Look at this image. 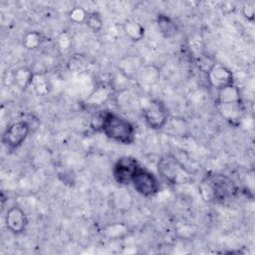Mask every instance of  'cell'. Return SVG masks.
I'll list each match as a JSON object with an SVG mask.
<instances>
[{"label": "cell", "instance_id": "6da1fadb", "mask_svg": "<svg viewBox=\"0 0 255 255\" xmlns=\"http://www.w3.org/2000/svg\"><path fill=\"white\" fill-rule=\"evenodd\" d=\"M198 191L205 202H223L237 192L234 181L224 174H209L201 179Z\"/></svg>", "mask_w": 255, "mask_h": 255}, {"label": "cell", "instance_id": "7a4b0ae2", "mask_svg": "<svg viewBox=\"0 0 255 255\" xmlns=\"http://www.w3.org/2000/svg\"><path fill=\"white\" fill-rule=\"evenodd\" d=\"M115 141L129 144L134 140V128L124 117L110 111H105L101 130Z\"/></svg>", "mask_w": 255, "mask_h": 255}, {"label": "cell", "instance_id": "3957f363", "mask_svg": "<svg viewBox=\"0 0 255 255\" xmlns=\"http://www.w3.org/2000/svg\"><path fill=\"white\" fill-rule=\"evenodd\" d=\"M159 174L170 184L182 185L192 180L191 173L172 154L162 155L157 162Z\"/></svg>", "mask_w": 255, "mask_h": 255}, {"label": "cell", "instance_id": "277c9868", "mask_svg": "<svg viewBox=\"0 0 255 255\" xmlns=\"http://www.w3.org/2000/svg\"><path fill=\"white\" fill-rule=\"evenodd\" d=\"M145 124L152 129H161L168 121V112L165 105L159 100H150L142 108Z\"/></svg>", "mask_w": 255, "mask_h": 255}, {"label": "cell", "instance_id": "5b68a950", "mask_svg": "<svg viewBox=\"0 0 255 255\" xmlns=\"http://www.w3.org/2000/svg\"><path fill=\"white\" fill-rule=\"evenodd\" d=\"M131 183L135 191L144 197L153 196L159 191V181L157 177L152 172L142 167H139L135 172Z\"/></svg>", "mask_w": 255, "mask_h": 255}, {"label": "cell", "instance_id": "8992f818", "mask_svg": "<svg viewBox=\"0 0 255 255\" xmlns=\"http://www.w3.org/2000/svg\"><path fill=\"white\" fill-rule=\"evenodd\" d=\"M139 164L134 157L124 156L117 160L113 167V176L120 185H128L131 183V180L135 172L139 168Z\"/></svg>", "mask_w": 255, "mask_h": 255}, {"label": "cell", "instance_id": "52a82bcc", "mask_svg": "<svg viewBox=\"0 0 255 255\" xmlns=\"http://www.w3.org/2000/svg\"><path fill=\"white\" fill-rule=\"evenodd\" d=\"M30 132V125L25 121H20L10 125L2 135V142L9 148L19 147L27 138Z\"/></svg>", "mask_w": 255, "mask_h": 255}, {"label": "cell", "instance_id": "ba28073f", "mask_svg": "<svg viewBox=\"0 0 255 255\" xmlns=\"http://www.w3.org/2000/svg\"><path fill=\"white\" fill-rule=\"evenodd\" d=\"M207 80L209 85L217 91L234 84L232 72L221 64H215L208 70Z\"/></svg>", "mask_w": 255, "mask_h": 255}, {"label": "cell", "instance_id": "9c48e42d", "mask_svg": "<svg viewBox=\"0 0 255 255\" xmlns=\"http://www.w3.org/2000/svg\"><path fill=\"white\" fill-rule=\"evenodd\" d=\"M5 224L9 231L14 234H21L28 224L27 216L24 210L19 206L10 207L5 216Z\"/></svg>", "mask_w": 255, "mask_h": 255}, {"label": "cell", "instance_id": "30bf717a", "mask_svg": "<svg viewBox=\"0 0 255 255\" xmlns=\"http://www.w3.org/2000/svg\"><path fill=\"white\" fill-rule=\"evenodd\" d=\"M220 115L230 124L236 125L241 120L243 114V105L240 103H227L217 105Z\"/></svg>", "mask_w": 255, "mask_h": 255}, {"label": "cell", "instance_id": "8fae6325", "mask_svg": "<svg viewBox=\"0 0 255 255\" xmlns=\"http://www.w3.org/2000/svg\"><path fill=\"white\" fill-rule=\"evenodd\" d=\"M136 79L142 86L150 88L160 79V70L155 65H142Z\"/></svg>", "mask_w": 255, "mask_h": 255}, {"label": "cell", "instance_id": "7c38bea8", "mask_svg": "<svg viewBox=\"0 0 255 255\" xmlns=\"http://www.w3.org/2000/svg\"><path fill=\"white\" fill-rule=\"evenodd\" d=\"M141 60L136 56H128L119 61L118 68L123 75L127 78H133L137 76L140 68L142 67Z\"/></svg>", "mask_w": 255, "mask_h": 255}, {"label": "cell", "instance_id": "4fadbf2b", "mask_svg": "<svg viewBox=\"0 0 255 255\" xmlns=\"http://www.w3.org/2000/svg\"><path fill=\"white\" fill-rule=\"evenodd\" d=\"M112 95V89L108 85H100L98 86L91 95L87 98L85 104L88 107L97 108L105 104Z\"/></svg>", "mask_w": 255, "mask_h": 255}, {"label": "cell", "instance_id": "5bb4252c", "mask_svg": "<svg viewBox=\"0 0 255 255\" xmlns=\"http://www.w3.org/2000/svg\"><path fill=\"white\" fill-rule=\"evenodd\" d=\"M217 98L216 104H227V103H240L241 101V94L239 89L234 85H229L217 91Z\"/></svg>", "mask_w": 255, "mask_h": 255}, {"label": "cell", "instance_id": "9a60e30c", "mask_svg": "<svg viewBox=\"0 0 255 255\" xmlns=\"http://www.w3.org/2000/svg\"><path fill=\"white\" fill-rule=\"evenodd\" d=\"M34 75L35 74L29 68L21 67L13 73V81L18 88L21 90H26L29 86L32 85Z\"/></svg>", "mask_w": 255, "mask_h": 255}, {"label": "cell", "instance_id": "2e32d148", "mask_svg": "<svg viewBox=\"0 0 255 255\" xmlns=\"http://www.w3.org/2000/svg\"><path fill=\"white\" fill-rule=\"evenodd\" d=\"M123 31L133 42L142 40L145 34L144 27L135 21H126L123 24Z\"/></svg>", "mask_w": 255, "mask_h": 255}, {"label": "cell", "instance_id": "e0dca14e", "mask_svg": "<svg viewBox=\"0 0 255 255\" xmlns=\"http://www.w3.org/2000/svg\"><path fill=\"white\" fill-rule=\"evenodd\" d=\"M128 233V227L125 223L116 222L104 227L103 235L111 240L122 239Z\"/></svg>", "mask_w": 255, "mask_h": 255}, {"label": "cell", "instance_id": "ac0fdd59", "mask_svg": "<svg viewBox=\"0 0 255 255\" xmlns=\"http://www.w3.org/2000/svg\"><path fill=\"white\" fill-rule=\"evenodd\" d=\"M132 197L129 192L125 189L117 190L114 194L113 200L115 203V207L121 211H127L130 208L132 203Z\"/></svg>", "mask_w": 255, "mask_h": 255}, {"label": "cell", "instance_id": "d6986e66", "mask_svg": "<svg viewBox=\"0 0 255 255\" xmlns=\"http://www.w3.org/2000/svg\"><path fill=\"white\" fill-rule=\"evenodd\" d=\"M157 25H158V28H159L161 34L165 38L173 37L176 34V31H177L176 25L169 17H167L165 15L160 14L157 16Z\"/></svg>", "mask_w": 255, "mask_h": 255}, {"label": "cell", "instance_id": "ffe728a7", "mask_svg": "<svg viewBox=\"0 0 255 255\" xmlns=\"http://www.w3.org/2000/svg\"><path fill=\"white\" fill-rule=\"evenodd\" d=\"M43 42V35L37 31L27 32L22 39V45L28 50H36Z\"/></svg>", "mask_w": 255, "mask_h": 255}, {"label": "cell", "instance_id": "44dd1931", "mask_svg": "<svg viewBox=\"0 0 255 255\" xmlns=\"http://www.w3.org/2000/svg\"><path fill=\"white\" fill-rule=\"evenodd\" d=\"M103 18L101 14L98 11H93L89 13V16L86 21V25L95 33H98L102 30L103 28Z\"/></svg>", "mask_w": 255, "mask_h": 255}, {"label": "cell", "instance_id": "7402d4cb", "mask_svg": "<svg viewBox=\"0 0 255 255\" xmlns=\"http://www.w3.org/2000/svg\"><path fill=\"white\" fill-rule=\"evenodd\" d=\"M88 16H89V13L87 12V10L81 6H75L69 12L70 20L76 24L86 23Z\"/></svg>", "mask_w": 255, "mask_h": 255}, {"label": "cell", "instance_id": "603a6c76", "mask_svg": "<svg viewBox=\"0 0 255 255\" xmlns=\"http://www.w3.org/2000/svg\"><path fill=\"white\" fill-rule=\"evenodd\" d=\"M32 85L34 86V89L35 91L37 92V94L39 95H43L45 93L48 92V85H47V82L46 80L43 78L42 75L40 74H35L34 75V79H33V82H32Z\"/></svg>", "mask_w": 255, "mask_h": 255}, {"label": "cell", "instance_id": "cb8c5ba5", "mask_svg": "<svg viewBox=\"0 0 255 255\" xmlns=\"http://www.w3.org/2000/svg\"><path fill=\"white\" fill-rule=\"evenodd\" d=\"M242 14L243 16L249 20V21H253L254 20V15H255V9L254 6L252 4H246L243 6L242 8Z\"/></svg>", "mask_w": 255, "mask_h": 255}, {"label": "cell", "instance_id": "d4e9b609", "mask_svg": "<svg viewBox=\"0 0 255 255\" xmlns=\"http://www.w3.org/2000/svg\"><path fill=\"white\" fill-rule=\"evenodd\" d=\"M71 38L69 37L68 33H63L59 38V45L61 49H69L71 45Z\"/></svg>", "mask_w": 255, "mask_h": 255}]
</instances>
